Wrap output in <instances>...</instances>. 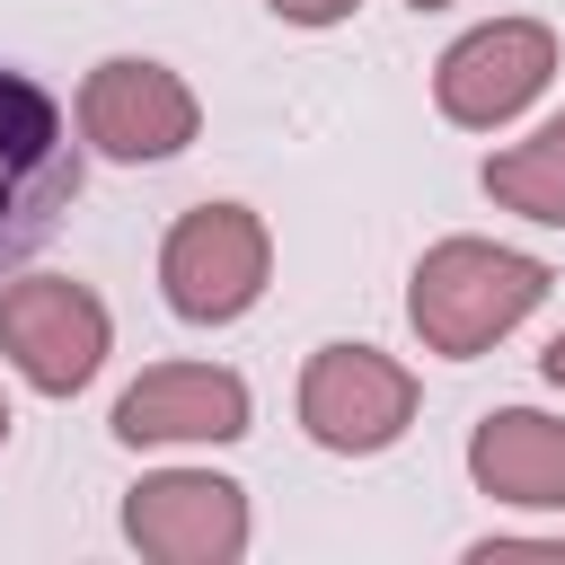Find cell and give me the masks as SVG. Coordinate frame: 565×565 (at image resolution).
Wrapping results in <instances>:
<instances>
[{"label":"cell","mask_w":565,"mask_h":565,"mask_svg":"<svg viewBox=\"0 0 565 565\" xmlns=\"http://www.w3.org/2000/svg\"><path fill=\"white\" fill-rule=\"evenodd\" d=\"M406 9H450V0H406Z\"/></svg>","instance_id":"2e32d148"},{"label":"cell","mask_w":565,"mask_h":565,"mask_svg":"<svg viewBox=\"0 0 565 565\" xmlns=\"http://www.w3.org/2000/svg\"><path fill=\"white\" fill-rule=\"evenodd\" d=\"M415 424V371L380 344H318L300 371V433L335 459H371L406 441Z\"/></svg>","instance_id":"52a82bcc"},{"label":"cell","mask_w":565,"mask_h":565,"mask_svg":"<svg viewBox=\"0 0 565 565\" xmlns=\"http://www.w3.org/2000/svg\"><path fill=\"white\" fill-rule=\"evenodd\" d=\"M468 477H477V494H494L512 512H565V415H539V406L477 415Z\"/></svg>","instance_id":"30bf717a"},{"label":"cell","mask_w":565,"mask_h":565,"mask_svg":"<svg viewBox=\"0 0 565 565\" xmlns=\"http://www.w3.org/2000/svg\"><path fill=\"white\" fill-rule=\"evenodd\" d=\"M256 415L247 380L221 362H159L115 397V441L132 450H194V441H238Z\"/></svg>","instance_id":"9c48e42d"},{"label":"cell","mask_w":565,"mask_h":565,"mask_svg":"<svg viewBox=\"0 0 565 565\" xmlns=\"http://www.w3.org/2000/svg\"><path fill=\"white\" fill-rule=\"evenodd\" d=\"M547 265L521 256V247H494V238H441L415 256L406 274V327L424 335V353L441 362H477L494 353L539 300H547Z\"/></svg>","instance_id":"6da1fadb"},{"label":"cell","mask_w":565,"mask_h":565,"mask_svg":"<svg viewBox=\"0 0 565 565\" xmlns=\"http://www.w3.org/2000/svg\"><path fill=\"white\" fill-rule=\"evenodd\" d=\"M0 441H9V397H0Z\"/></svg>","instance_id":"9a60e30c"},{"label":"cell","mask_w":565,"mask_h":565,"mask_svg":"<svg viewBox=\"0 0 565 565\" xmlns=\"http://www.w3.org/2000/svg\"><path fill=\"white\" fill-rule=\"evenodd\" d=\"M556 79V26L547 18H486L433 62V106L459 132H503L521 106H539Z\"/></svg>","instance_id":"8992f818"},{"label":"cell","mask_w":565,"mask_h":565,"mask_svg":"<svg viewBox=\"0 0 565 565\" xmlns=\"http://www.w3.org/2000/svg\"><path fill=\"white\" fill-rule=\"evenodd\" d=\"M468 556H477V565H503V556H547V565H565V539H477Z\"/></svg>","instance_id":"4fadbf2b"},{"label":"cell","mask_w":565,"mask_h":565,"mask_svg":"<svg viewBox=\"0 0 565 565\" xmlns=\"http://www.w3.org/2000/svg\"><path fill=\"white\" fill-rule=\"evenodd\" d=\"M539 371H547V388H565V335H556V344L539 353Z\"/></svg>","instance_id":"5bb4252c"},{"label":"cell","mask_w":565,"mask_h":565,"mask_svg":"<svg viewBox=\"0 0 565 565\" xmlns=\"http://www.w3.org/2000/svg\"><path fill=\"white\" fill-rule=\"evenodd\" d=\"M0 353L35 397H79L115 353V318L71 274H18L0 282Z\"/></svg>","instance_id":"277c9868"},{"label":"cell","mask_w":565,"mask_h":565,"mask_svg":"<svg viewBox=\"0 0 565 565\" xmlns=\"http://www.w3.org/2000/svg\"><path fill=\"white\" fill-rule=\"evenodd\" d=\"M265 9H274L282 26H344L362 0H265Z\"/></svg>","instance_id":"7c38bea8"},{"label":"cell","mask_w":565,"mask_h":565,"mask_svg":"<svg viewBox=\"0 0 565 565\" xmlns=\"http://www.w3.org/2000/svg\"><path fill=\"white\" fill-rule=\"evenodd\" d=\"M71 132L79 124L62 115V97L35 71L0 62V265L35 256L62 230L71 194H79V141Z\"/></svg>","instance_id":"7a4b0ae2"},{"label":"cell","mask_w":565,"mask_h":565,"mask_svg":"<svg viewBox=\"0 0 565 565\" xmlns=\"http://www.w3.org/2000/svg\"><path fill=\"white\" fill-rule=\"evenodd\" d=\"M274 274V238L247 203H194L177 212V230L159 238V300L185 327H230L265 300Z\"/></svg>","instance_id":"3957f363"},{"label":"cell","mask_w":565,"mask_h":565,"mask_svg":"<svg viewBox=\"0 0 565 565\" xmlns=\"http://www.w3.org/2000/svg\"><path fill=\"white\" fill-rule=\"evenodd\" d=\"M477 185L494 194V212H521L539 230H565V115H547L530 141H503L477 168Z\"/></svg>","instance_id":"8fae6325"},{"label":"cell","mask_w":565,"mask_h":565,"mask_svg":"<svg viewBox=\"0 0 565 565\" xmlns=\"http://www.w3.org/2000/svg\"><path fill=\"white\" fill-rule=\"evenodd\" d=\"M124 539L159 565H238L247 556V486L212 468H150L124 494Z\"/></svg>","instance_id":"ba28073f"},{"label":"cell","mask_w":565,"mask_h":565,"mask_svg":"<svg viewBox=\"0 0 565 565\" xmlns=\"http://www.w3.org/2000/svg\"><path fill=\"white\" fill-rule=\"evenodd\" d=\"M79 141L97 150V159H115V168H159V159H177L194 132H203V97L168 71V62H150V53H106L88 79H79Z\"/></svg>","instance_id":"5b68a950"}]
</instances>
